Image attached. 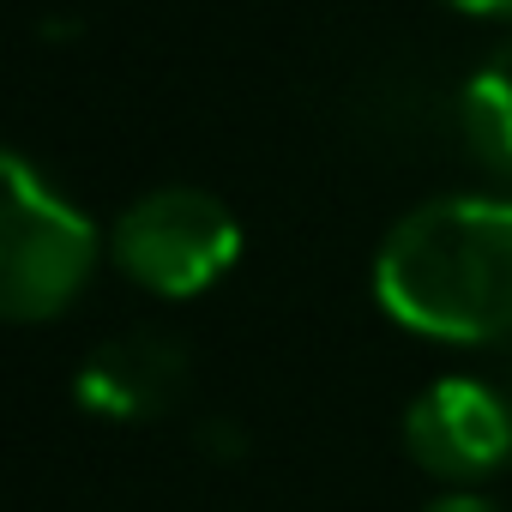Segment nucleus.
<instances>
[{
  "label": "nucleus",
  "mask_w": 512,
  "mask_h": 512,
  "mask_svg": "<svg viewBox=\"0 0 512 512\" xmlns=\"http://www.w3.org/2000/svg\"><path fill=\"white\" fill-rule=\"evenodd\" d=\"M374 302L428 344H494L512 332V199L446 193L398 217L374 253Z\"/></svg>",
  "instance_id": "nucleus-1"
},
{
  "label": "nucleus",
  "mask_w": 512,
  "mask_h": 512,
  "mask_svg": "<svg viewBox=\"0 0 512 512\" xmlns=\"http://www.w3.org/2000/svg\"><path fill=\"white\" fill-rule=\"evenodd\" d=\"M7 217H0V302L19 326L55 320L79 302L97 272V223L25 157H0Z\"/></svg>",
  "instance_id": "nucleus-2"
},
{
  "label": "nucleus",
  "mask_w": 512,
  "mask_h": 512,
  "mask_svg": "<svg viewBox=\"0 0 512 512\" xmlns=\"http://www.w3.org/2000/svg\"><path fill=\"white\" fill-rule=\"evenodd\" d=\"M109 253L127 284H139L163 302H187L229 278V266L241 260V223L229 217V205L217 193L157 187L121 211Z\"/></svg>",
  "instance_id": "nucleus-3"
},
{
  "label": "nucleus",
  "mask_w": 512,
  "mask_h": 512,
  "mask_svg": "<svg viewBox=\"0 0 512 512\" xmlns=\"http://www.w3.org/2000/svg\"><path fill=\"white\" fill-rule=\"evenodd\" d=\"M404 446L440 482H482L512 458V404L470 374H446L410 398Z\"/></svg>",
  "instance_id": "nucleus-4"
},
{
  "label": "nucleus",
  "mask_w": 512,
  "mask_h": 512,
  "mask_svg": "<svg viewBox=\"0 0 512 512\" xmlns=\"http://www.w3.org/2000/svg\"><path fill=\"white\" fill-rule=\"evenodd\" d=\"M181 386V350L163 338H121L97 350L79 374V404L91 416H157Z\"/></svg>",
  "instance_id": "nucleus-5"
},
{
  "label": "nucleus",
  "mask_w": 512,
  "mask_h": 512,
  "mask_svg": "<svg viewBox=\"0 0 512 512\" xmlns=\"http://www.w3.org/2000/svg\"><path fill=\"white\" fill-rule=\"evenodd\" d=\"M464 133L476 145L482 163H494L500 175H512V43H500L464 85Z\"/></svg>",
  "instance_id": "nucleus-6"
},
{
  "label": "nucleus",
  "mask_w": 512,
  "mask_h": 512,
  "mask_svg": "<svg viewBox=\"0 0 512 512\" xmlns=\"http://www.w3.org/2000/svg\"><path fill=\"white\" fill-rule=\"evenodd\" d=\"M446 7H458V13H470V19H500V25H512V0H446Z\"/></svg>",
  "instance_id": "nucleus-7"
},
{
  "label": "nucleus",
  "mask_w": 512,
  "mask_h": 512,
  "mask_svg": "<svg viewBox=\"0 0 512 512\" xmlns=\"http://www.w3.org/2000/svg\"><path fill=\"white\" fill-rule=\"evenodd\" d=\"M422 512H500V506H488V500H476V494H446V500H434V506H422Z\"/></svg>",
  "instance_id": "nucleus-8"
}]
</instances>
